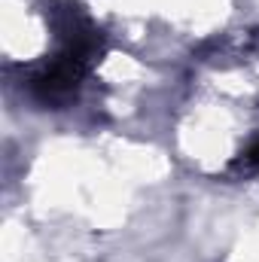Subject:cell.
Listing matches in <instances>:
<instances>
[{
	"label": "cell",
	"mask_w": 259,
	"mask_h": 262,
	"mask_svg": "<svg viewBox=\"0 0 259 262\" xmlns=\"http://www.w3.org/2000/svg\"><path fill=\"white\" fill-rule=\"evenodd\" d=\"M244 159H247V165H253V168H259V137L250 143V149L244 152Z\"/></svg>",
	"instance_id": "6da1fadb"
}]
</instances>
